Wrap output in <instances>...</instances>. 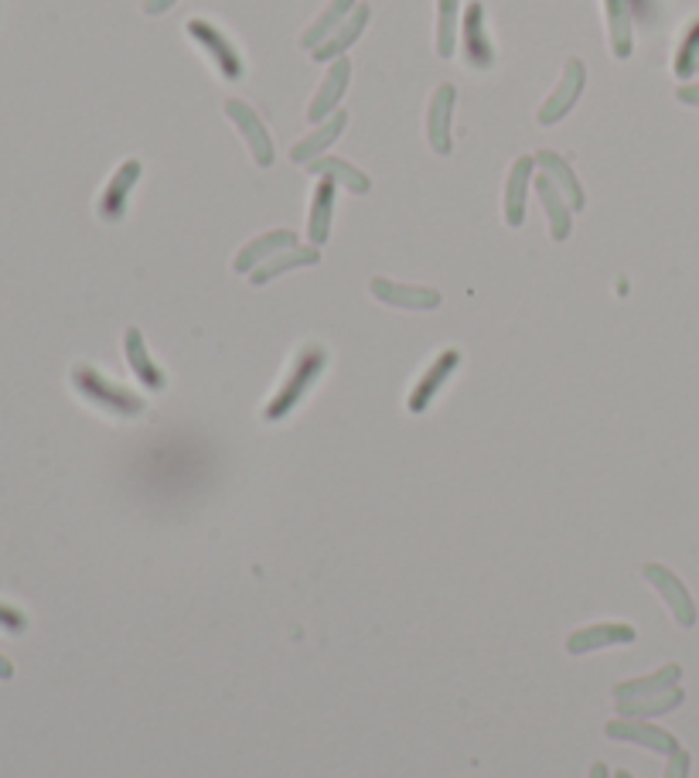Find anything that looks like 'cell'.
I'll use <instances>...</instances> for the list:
<instances>
[{"label":"cell","mask_w":699,"mask_h":778,"mask_svg":"<svg viewBox=\"0 0 699 778\" xmlns=\"http://www.w3.org/2000/svg\"><path fill=\"white\" fill-rule=\"evenodd\" d=\"M645 580L658 590V595L665 598V605H669L673 618L679 621L683 629H692L696 625V605L689 598V590L686 584L669 571V567H662V564H645Z\"/></svg>","instance_id":"4"},{"label":"cell","mask_w":699,"mask_h":778,"mask_svg":"<svg viewBox=\"0 0 699 778\" xmlns=\"http://www.w3.org/2000/svg\"><path fill=\"white\" fill-rule=\"evenodd\" d=\"M699 72V18L686 27V35L679 42L676 52V76L679 79H692Z\"/></svg>","instance_id":"30"},{"label":"cell","mask_w":699,"mask_h":778,"mask_svg":"<svg viewBox=\"0 0 699 778\" xmlns=\"http://www.w3.org/2000/svg\"><path fill=\"white\" fill-rule=\"evenodd\" d=\"M608 737L611 741H628V744H642V748H652L658 755H676L679 752V741L662 731L655 724H639V721H611L608 724Z\"/></svg>","instance_id":"8"},{"label":"cell","mask_w":699,"mask_h":778,"mask_svg":"<svg viewBox=\"0 0 699 778\" xmlns=\"http://www.w3.org/2000/svg\"><path fill=\"white\" fill-rule=\"evenodd\" d=\"M634 642V629L631 625H594V629H580L566 639V652L570 656H584V652L594 649H611V645H631Z\"/></svg>","instance_id":"12"},{"label":"cell","mask_w":699,"mask_h":778,"mask_svg":"<svg viewBox=\"0 0 699 778\" xmlns=\"http://www.w3.org/2000/svg\"><path fill=\"white\" fill-rule=\"evenodd\" d=\"M615 778H634V775H631V771H618Z\"/></svg>","instance_id":"37"},{"label":"cell","mask_w":699,"mask_h":778,"mask_svg":"<svg viewBox=\"0 0 699 778\" xmlns=\"http://www.w3.org/2000/svg\"><path fill=\"white\" fill-rule=\"evenodd\" d=\"M689 775V752H676L669 755V768H665V778H686Z\"/></svg>","instance_id":"32"},{"label":"cell","mask_w":699,"mask_h":778,"mask_svg":"<svg viewBox=\"0 0 699 778\" xmlns=\"http://www.w3.org/2000/svg\"><path fill=\"white\" fill-rule=\"evenodd\" d=\"M608 8V21H611V48L618 58L631 55V21L639 18H652V0H604Z\"/></svg>","instance_id":"7"},{"label":"cell","mask_w":699,"mask_h":778,"mask_svg":"<svg viewBox=\"0 0 699 778\" xmlns=\"http://www.w3.org/2000/svg\"><path fill=\"white\" fill-rule=\"evenodd\" d=\"M584 79H587L584 61H580V58H570L566 69H563V79H560V86H556V92L543 103V110H539V123H543V127H550V123H560L570 110H574V103L580 100V92H584Z\"/></svg>","instance_id":"5"},{"label":"cell","mask_w":699,"mask_h":778,"mask_svg":"<svg viewBox=\"0 0 699 778\" xmlns=\"http://www.w3.org/2000/svg\"><path fill=\"white\" fill-rule=\"evenodd\" d=\"M372 294L393 307H409V311H430L440 304V294L430 287H403V284H393V280H379V277L372 280Z\"/></svg>","instance_id":"13"},{"label":"cell","mask_w":699,"mask_h":778,"mask_svg":"<svg viewBox=\"0 0 699 778\" xmlns=\"http://www.w3.org/2000/svg\"><path fill=\"white\" fill-rule=\"evenodd\" d=\"M440 11V24H437V52L443 58L454 55V42H458V0H437Z\"/></svg>","instance_id":"29"},{"label":"cell","mask_w":699,"mask_h":778,"mask_svg":"<svg viewBox=\"0 0 699 778\" xmlns=\"http://www.w3.org/2000/svg\"><path fill=\"white\" fill-rule=\"evenodd\" d=\"M352 4H356V0H331V4H328V11L322 14V18H317L314 21V27H307V35H304V45L307 48H314L317 42H322V38H328L331 35V31L348 18V11H352Z\"/></svg>","instance_id":"27"},{"label":"cell","mask_w":699,"mask_h":778,"mask_svg":"<svg viewBox=\"0 0 699 778\" xmlns=\"http://www.w3.org/2000/svg\"><path fill=\"white\" fill-rule=\"evenodd\" d=\"M174 4H178V0H147L144 11H147V14H165V11L174 8Z\"/></svg>","instance_id":"34"},{"label":"cell","mask_w":699,"mask_h":778,"mask_svg":"<svg viewBox=\"0 0 699 778\" xmlns=\"http://www.w3.org/2000/svg\"><path fill=\"white\" fill-rule=\"evenodd\" d=\"M348 76H352V66H348V58H338L335 66H331V72H328V79H325V86L317 89V97H314L311 110H307V116H311L314 123H322V120L338 106L341 92H345V86H348Z\"/></svg>","instance_id":"17"},{"label":"cell","mask_w":699,"mask_h":778,"mask_svg":"<svg viewBox=\"0 0 699 778\" xmlns=\"http://www.w3.org/2000/svg\"><path fill=\"white\" fill-rule=\"evenodd\" d=\"M331 208H335V181L331 178H322L314 192V202H311V243H328V233H331Z\"/></svg>","instance_id":"22"},{"label":"cell","mask_w":699,"mask_h":778,"mask_svg":"<svg viewBox=\"0 0 699 778\" xmlns=\"http://www.w3.org/2000/svg\"><path fill=\"white\" fill-rule=\"evenodd\" d=\"M11 676H14V666L4 656H0V679H11Z\"/></svg>","instance_id":"35"},{"label":"cell","mask_w":699,"mask_h":778,"mask_svg":"<svg viewBox=\"0 0 699 778\" xmlns=\"http://www.w3.org/2000/svg\"><path fill=\"white\" fill-rule=\"evenodd\" d=\"M0 629H8V632H24L27 629V618L11 608V605H0Z\"/></svg>","instance_id":"31"},{"label":"cell","mask_w":699,"mask_h":778,"mask_svg":"<svg viewBox=\"0 0 699 778\" xmlns=\"http://www.w3.org/2000/svg\"><path fill=\"white\" fill-rule=\"evenodd\" d=\"M686 700L683 690H662V694H652V697H639V700H618L624 718H658V713H669L676 710L679 703Z\"/></svg>","instance_id":"23"},{"label":"cell","mask_w":699,"mask_h":778,"mask_svg":"<svg viewBox=\"0 0 699 778\" xmlns=\"http://www.w3.org/2000/svg\"><path fill=\"white\" fill-rule=\"evenodd\" d=\"M679 666L669 663L665 669H658L655 676H642V679H631V683H618L615 687V697L618 700H639V697H652V694H662V690H673L676 679H679Z\"/></svg>","instance_id":"21"},{"label":"cell","mask_w":699,"mask_h":778,"mask_svg":"<svg viewBox=\"0 0 699 778\" xmlns=\"http://www.w3.org/2000/svg\"><path fill=\"white\" fill-rule=\"evenodd\" d=\"M365 24H369V8L359 4L352 18H345V21L335 27V35H331V38H325L322 45H317L314 58H317V61H325V58H341V52H348V45H356V42H359V35L365 31Z\"/></svg>","instance_id":"16"},{"label":"cell","mask_w":699,"mask_h":778,"mask_svg":"<svg viewBox=\"0 0 699 778\" xmlns=\"http://www.w3.org/2000/svg\"><path fill=\"white\" fill-rule=\"evenodd\" d=\"M322 257H317V250H291L288 257H273L267 260L257 273H252V284H267L270 277H280L283 270H294V267H311L317 263Z\"/></svg>","instance_id":"28"},{"label":"cell","mask_w":699,"mask_h":778,"mask_svg":"<svg viewBox=\"0 0 699 778\" xmlns=\"http://www.w3.org/2000/svg\"><path fill=\"white\" fill-rule=\"evenodd\" d=\"M461 45H464V58L471 69H492L495 61V48H492V38L485 31V4H467V14H464V24H461Z\"/></svg>","instance_id":"6"},{"label":"cell","mask_w":699,"mask_h":778,"mask_svg":"<svg viewBox=\"0 0 699 778\" xmlns=\"http://www.w3.org/2000/svg\"><path fill=\"white\" fill-rule=\"evenodd\" d=\"M297 246V236L291 233V229H277V233H267V236H260L257 243H249L246 250L236 257V270L239 273H246V270H252L257 263H263L267 257H273V253H280V250H294Z\"/></svg>","instance_id":"18"},{"label":"cell","mask_w":699,"mask_h":778,"mask_svg":"<svg viewBox=\"0 0 699 778\" xmlns=\"http://www.w3.org/2000/svg\"><path fill=\"white\" fill-rule=\"evenodd\" d=\"M458 365H461V352H458V349H448V352H443V356H440V359L424 372V380H420L417 386H413L406 407H409L413 414H424V410L430 407V399L440 393V386L454 376V369H458Z\"/></svg>","instance_id":"9"},{"label":"cell","mask_w":699,"mask_h":778,"mask_svg":"<svg viewBox=\"0 0 699 778\" xmlns=\"http://www.w3.org/2000/svg\"><path fill=\"white\" fill-rule=\"evenodd\" d=\"M590 778H608V768H604V765L597 762V765L590 768Z\"/></svg>","instance_id":"36"},{"label":"cell","mask_w":699,"mask_h":778,"mask_svg":"<svg viewBox=\"0 0 699 778\" xmlns=\"http://www.w3.org/2000/svg\"><path fill=\"white\" fill-rule=\"evenodd\" d=\"M311 171L322 174V178H331V181H341L345 189H352L359 195L369 192V178L362 171H356L348 161H338V158H322V161H311Z\"/></svg>","instance_id":"26"},{"label":"cell","mask_w":699,"mask_h":778,"mask_svg":"<svg viewBox=\"0 0 699 778\" xmlns=\"http://www.w3.org/2000/svg\"><path fill=\"white\" fill-rule=\"evenodd\" d=\"M325 365H328V352H325L322 346L301 349L297 359H294V365H291V372H288V380L280 383V390H277L273 399L267 403L263 417H267V420H283V417H288V414L297 407V403L307 396V390L317 383V376L325 372Z\"/></svg>","instance_id":"1"},{"label":"cell","mask_w":699,"mask_h":778,"mask_svg":"<svg viewBox=\"0 0 699 778\" xmlns=\"http://www.w3.org/2000/svg\"><path fill=\"white\" fill-rule=\"evenodd\" d=\"M539 168H543L546 171V178H553V184H556V189L566 195V205L570 208H584V192H580V181H577V174L574 171H570L566 168V161L560 158V154H553V150H543V154H539Z\"/></svg>","instance_id":"20"},{"label":"cell","mask_w":699,"mask_h":778,"mask_svg":"<svg viewBox=\"0 0 699 778\" xmlns=\"http://www.w3.org/2000/svg\"><path fill=\"white\" fill-rule=\"evenodd\" d=\"M535 192H539V199H543V208H546V215H550L553 236H556V239H566V236H570V205L563 202V192L556 189L553 178H546V174L535 181Z\"/></svg>","instance_id":"24"},{"label":"cell","mask_w":699,"mask_h":778,"mask_svg":"<svg viewBox=\"0 0 699 778\" xmlns=\"http://www.w3.org/2000/svg\"><path fill=\"white\" fill-rule=\"evenodd\" d=\"M679 103L699 106V86H683V89H679Z\"/></svg>","instance_id":"33"},{"label":"cell","mask_w":699,"mask_h":778,"mask_svg":"<svg viewBox=\"0 0 699 778\" xmlns=\"http://www.w3.org/2000/svg\"><path fill=\"white\" fill-rule=\"evenodd\" d=\"M454 100L458 92L454 86H440L430 100V113H427V137L430 147L437 154H448L451 150V116H454Z\"/></svg>","instance_id":"10"},{"label":"cell","mask_w":699,"mask_h":778,"mask_svg":"<svg viewBox=\"0 0 699 778\" xmlns=\"http://www.w3.org/2000/svg\"><path fill=\"white\" fill-rule=\"evenodd\" d=\"M123 346H126V362H131L134 376H137L147 390L161 393V390L168 386V380H165V372L154 365V359H150V352H147V346H144V335H140L137 328H131V331H126V338H123Z\"/></svg>","instance_id":"14"},{"label":"cell","mask_w":699,"mask_h":778,"mask_svg":"<svg viewBox=\"0 0 699 778\" xmlns=\"http://www.w3.org/2000/svg\"><path fill=\"white\" fill-rule=\"evenodd\" d=\"M345 123H348V116H345V113H335V116L325 123V127H317L307 140H301V144L291 150V158H294V161H311V158H317V154H322V150L345 131Z\"/></svg>","instance_id":"25"},{"label":"cell","mask_w":699,"mask_h":778,"mask_svg":"<svg viewBox=\"0 0 699 778\" xmlns=\"http://www.w3.org/2000/svg\"><path fill=\"white\" fill-rule=\"evenodd\" d=\"M188 35H192V38L205 48V55L215 61V69H218L222 76H226L229 82H236V79L246 76V61H243V55L236 52V45H233L226 35H222V31H218L215 24L195 18V21H188Z\"/></svg>","instance_id":"3"},{"label":"cell","mask_w":699,"mask_h":778,"mask_svg":"<svg viewBox=\"0 0 699 778\" xmlns=\"http://www.w3.org/2000/svg\"><path fill=\"white\" fill-rule=\"evenodd\" d=\"M226 113L236 120V127L243 131V137H246V144H249V150H252V158H257V165H273V144H270V134H267V127L260 123V116L252 113L246 103H239V100H229L226 103Z\"/></svg>","instance_id":"11"},{"label":"cell","mask_w":699,"mask_h":778,"mask_svg":"<svg viewBox=\"0 0 699 778\" xmlns=\"http://www.w3.org/2000/svg\"><path fill=\"white\" fill-rule=\"evenodd\" d=\"M532 158H519L508 171V189H505V223L508 226H522L526 219V184H529V171H532Z\"/></svg>","instance_id":"19"},{"label":"cell","mask_w":699,"mask_h":778,"mask_svg":"<svg viewBox=\"0 0 699 778\" xmlns=\"http://www.w3.org/2000/svg\"><path fill=\"white\" fill-rule=\"evenodd\" d=\"M72 383L79 390V396H86L92 407H100L106 414L116 417H140L144 414V399L134 396L131 390H123L110 380H103L92 365H76L72 369Z\"/></svg>","instance_id":"2"},{"label":"cell","mask_w":699,"mask_h":778,"mask_svg":"<svg viewBox=\"0 0 699 778\" xmlns=\"http://www.w3.org/2000/svg\"><path fill=\"white\" fill-rule=\"evenodd\" d=\"M137 178H140V161H126V165L113 174L110 189H106L103 199H100V219H106V223H116V219H120L123 208H126V195H131V189L137 184Z\"/></svg>","instance_id":"15"}]
</instances>
